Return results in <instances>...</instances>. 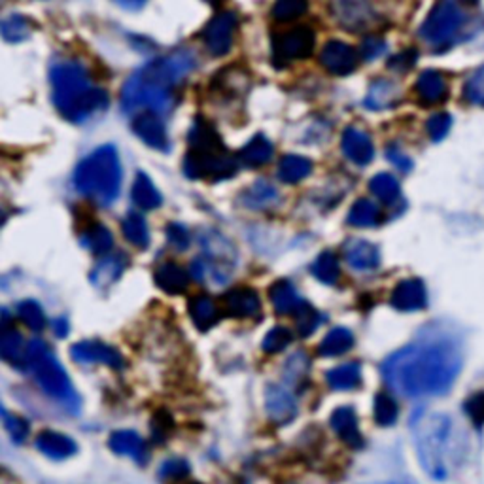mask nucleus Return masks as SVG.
<instances>
[{"label": "nucleus", "mask_w": 484, "mask_h": 484, "mask_svg": "<svg viewBox=\"0 0 484 484\" xmlns=\"http://www.w3.org/2000/svg\"><path fill=\"white\" fill-rule=\"evenodd\" d=\"M201 246H203V256L210 260L212 263H216L224 268L233 271L237 260V252L233 244L222 235L218 231H207L201 237Z\"/></svg>", "instance_id": "nucleus-18"}, {"label": "nucleus", "mask_w": 484, "mask_h": 484, "mask_svg": "<svg viewBox=\"0 0 484 484\" xmlns=\"http://www.w3.org/2000/svg\"><path fill=\"white\" fill-rule=\"evenodd\" d=\"M462 3H463V4H477L479 0H462Z\"/></svg>", "instance_id": "nucleus-59"}, {"label": "nucleus", "mask_w": 484, "mask_h": 484, "mask_svg": "<svg viewBox=\"0 0 484 484\" xmlns=\"http://www.w3.org/2000/svg\"><path fill=\"white\" fill-rule=\"evenodd\" d=\"M131 195H133V203L140 210H155L157 207H161V203H163V197H161V193L157 191V188L145 172L136 174Z\"/></svg>", "instance_id": "nucleus-32"}, {"label": "nucleus", "mask_w": 484, "mask_h": 484, "mask_svg": "<svg viewBox=\"0 0 484 484\" xmlns=\"http://www.w3.org/2000/svg\"><path fill=\"white\" fill-rule=\"evenodd\" d=\"M273 154H275L273 142L268 140L267 136H263V135H256L239 152V161L242 165H246L250 169H256V167H261V165L268 163V161L273 159Z\"/></svg>", "instance_id": "nucleus-29"}, {"label": "nucleus", "mask_w": 484, "mask_h": 484, "mask_svg": "<svg viewBox=\"0 0 484 484\" xmlns=\"http://www.w3.org/2000/svg\"><path fill=\"white\" fill-rule=\"evenodd\" d=\"M66 331H68L66 320H65V318H59V320L56 321V333H57V337H66Z\"/></svg>", "instance_id": "nucleus-58"}, {"label": "nucleus", "mask_w": 484, "mask_h": 484, "mask_svg": "<svg viewBox=\"0 0 484 484\" xmlns=\"http://www.w3.org/2000/svg\"><path fill=\"white\" fill-rule=\"evenodd\" d=\"M49 80L53 104L70 123H85L109 109V95L93 84L87 70L76 61L53 65Z\"/></svg>", "instance_id": "nucleus-3"}, {"label": "nucleus", "mask_w": 484, "mask_h": 484, "mask_svg": "<svg viewBox=\"0 0 484 484\" xmlns=\"http://www.w3.org/2000/svg\"><path fill=\"white\" fill-rule=\"evenodd\" d=\"M465 410H468V415L475 422L482 424L484 422V392L475 393V396L468 403H465Z\"/></svg>", "instance_id": "nucleus-55"}, {"label": "nucleus", "mask_w": 484, "mask_h": 484, "mask_svg": "<svg viewBox=\"0 0 484 484\" xmlns=\"http://www.w3.org/2000/svg\"><path fill=\"white\" fill-rule=\"evenodd\" d=\"M277 197H278V191L273 184H268L267 180H258L242 193V203L248 208L260 210V208L273 205L277 201Z\"/></svg>", "instance_id": "nucleus-37"}, {"label": "nucleus", "mask_w": 484, "mask_h": 484, "mask_svg": "<svg viewBox=\"0 0 484 484\" xmlns=\"http://www.w3.org/2000/svg\"><path fill=\"white\" fill-rule=\"evenodd\" d=\"M32 23L22 13H12L3 22V37L6 42H22L31 37Z\"/></svg>", "instance_id": "nucleus-42"}, {"label": "nucleus", "mask_w": 484, "mask_h": 484, "mask_svg": "<svg viewBox=\"0 0 484 484\" xmlns=\"http://www.w3.org/2000/svg\"><path fill=\"white\" fill-rule=\"evenodd\" d=\"M381 222V210L379 205L371 199H357L350 212H348V224L352 227H374Z\"/></svg>", "instance_id": "nucleus-38"}, {"label": "nucleus", "mask_w": 484, "mask_h": 484, "mask_svg": "<svg viewBox=\"0 0 484 484\" xmlns=\"http://www.w3.org/2000/svg\"><path fill=\"white\" fill-rule=\"evenodd\" d=\"M330 424L339 439L348 446L360 448L364 444V437L360 434V427H357V418L352 407H339L331 415Z\"/></svg>", "instance_id": "nucleus-21"}, {"label": "nucleus", "mask_w": 484, "mask_h": 484, "mask_svg": "<svg viewBox=\"0 0 484 484\" xmlns=\"http://www.w3.org/2000/svg\"><path fill=\"white\" fill-rule=\"evenodd\" d=\"M311 273L316 280H320L321 284L333 286L339 277H340V267H339V260L333 252H324L316 258V261L311 267Z\"/></svg>", "instance_id": "nucleus-41"}, {"label": "nucleus", "mask_w": 484, "mask_h": 484, "mask_svg": "<svg viewBox=\"0 0 484 484\" xmlns=\"http://www.w3.org/2000/svg\"><path fill=\"white\" fill-rule=\"evenodd\" d=\"M295 326H297V333L301 337H309L316 331V328L320 326V312L312 307L309 303H303L301 309L295 312Z\"/></svg>", "instance_id": "nucleus-46"}, {"label": "nucleus", "mask_w": 484, "mask_h": 484, "mask_svg": "<svg viewBox=\"0 0 484 484\" xmlns=\"http://www.w3.org/2000/svg\"><path fill=\"white\" fill-rule=\"evenodd\" d=\"M17 316H20L23 324L32 331H42L46 328V316L37 301H31V299L22 301L20 304H17Z\"/></svg>", "instance_id": "nucleus-43"}, {"label": "nucleus", "mask_w": 484, "mask_h": 484, "mask_svg": "<svg viewBox=\"0 0 484 484\" xmlns=\"http://www.w3.org/2000/svg\"><path fill=\"white\" fill-rule=\"evenodd\" d=\"M237 31V15L233 12H222L214 15L212 20L205 25L201 39L210 56L222 57L231 49L233 39H235Z\"/></svg>", "instance_id": "nucleus-10"}, {"label": "nucleus", "mask_w": 484, "mask_h": 484, "mask_svg": "<svg viewBox=\"0 0 484 484\" xmlns=\"http://www.w3.org/2000/svg\"><path fill=\"white\" fill-rule=\"evenodd\" d=\"M354 347V335L347 328H335L331 330L324 340L320 343V354L326 357H335V356H343Z\"/></svg>", "instance_id": "nucleus-35"}, {"label": "nucleus", "mask_w": 484, "mask_h": 484, "mask_svg": "<svg viewBox=\"0 0 484 484\" xmlns=\"http://www.w3.org/2000/svg\"><path fill=\"white\" fill-rule=\"evenodd\" d=\"M460 371V348L446 339L405 347L383 364L386 384L409 400L444 396Z\"/></svg>", "instance_id": "nucleus-1"}, {"label": "nucleus", "mask_w": 484, "mask_h": 484, "mask_svg": "<svg viewBox=\"0 0 484 484\" xmlns=\"http://www.w3.org/2000/svg\"><path fill=\"white\" fill-rule=\"evenodd\" d=\"M331 13L340 27L352 32L364 31L374 22L369 0H331Z\"/></svg>", "instance_id": "nucleus-11"}, {"label": "nucleus", "mask_w": 484, "mask_h": 484, "mask_svg": "<svg viewBox=\"0 0 484 484\" xmlns=\"http://www.w3.org/2000/svg\"><path fill=\"white\" fill-rule=\"evenodd\" d=\"M0 356L13 367L23 369L27 365L25 340L15 330H4L3 339H0Z\"/></svg>", "instance_id": "nucleus-31"}, {"label": "nucleus", "mask_w": 484, "mask_h": 484, "mask_svg": "<svg viewBox=\"0 0 484 484\" xmlns=\"http://www.w3.org/2000/svg\"><path fill=\"white\" fill-rule=\"evenodd\" d=\"M27 365L34 374V381L49 398L63 403L73 415L80 412V398L70 383L66 371L53 357L48 345L40 339H34L27 345Z\"/></svg>", "instance_id": "nucleus-6"}, {"label": "nucleus", "mask_w": 484, "mask_h": 484, "mask_svg": "<svg viewBox=\"0 0 484 484\" xmlns=\"http://www.w3.org/2000/svg\"><path fill=\"white\" fill-rule=\"evenodd\" d=\"M155 284L171 295L184 294L189 286V273H186L180 265L165 263L155 271Z\"/></svg>", "instance_id": "nucleus-27"}, {"label": "nucleus", "mask_w": 484, "mask_h": 484, "mask_svg": "<svg viewBox=\"0 0 484 484\" xmlns=\"http://www.w3.org/2000/svg\"><path fill=\"white\" fill-rule=\"evenodd\" d=\"M224 304L227 314L233 318L256 316L261 309L260 295L252 288H235L227 292L224 295Z\"/></svg>", "instance_id": "nucleus-22"}, {"label": "nucleus", "mask_w": 484, "mask_h": 484, "mask_svg": "<svg viewBox=\"0 0 484 484\" xmlns=\"http://www.w3.org/2000/svg\"><path fill=\"white\" fill-rule=\"evenodd\" d=\"M320 63L328 73L335 76H347L356 70L357 63H360V56L350 44L330 40L320 51Z\"/></svg>", "instance_id": "nucleus-12"}, {"label": "nucleus", "mask_w": 484, "mask_h": 484, "mask_svg": "<svg viewBox=\"0 0 484 484\" xmlns=\"http://www.w3.org/2000/svg\"><path fill=\"white\" fill-rule=\"evenodd\" d=\"M109 446L112 448V453L119 456H129L136 463L148 462V448L145 439L136 432H131V429H118V432H114L109 439Z\"/></svg>", "instance_id": "nucleus-20"}, {"label": "nucleus", "mask_w": 484, "mask_h": 484, "mask_svg": "<svg viewBox=\"0 0 484 484\" xmlns=\"http://www.w3.org/2000/svg\"><path fill=\"white\" fill-rule=\"evenodd\" d=\"M401 99L400 87L390 80H376L371 87L365 99V106L369 110H384L396 106Z\"/></svg>", "instance_id": "nucleus-28"}, {"label": "nucleus", "mask_w": 484, "mask_h": 484, "mask_svg": "<svg viewBox=\"0 0 484 484\" xmlns=\"http://www.w3.org/2000/svg\"><path fill=\"white\" fill-rule=\"evenodd\" d=\"M268 299H271L273 307L278 314H295L304 301L299 299L294 284L290 280H277L271 290H268Z\"/></svg>", "instance_id": "nucleus-26"}, {"label": "nucleus", "mask_w": 484, "mask_h": 484, "mask_svg": "<svg viewBox=\"0 0 484 484\" xmlns=\"http://www.w3.org/2000/svg\"><path fill=\"white\" fill-rule=\"evenodd\" d=\"M390 303L393 309L403 311V312H415L424 309L427 304V294L426 286L418 278H407L400 282L392 292Z\"/></svg>", "instance_id": "nucleus-16"}, {"label": "nucleus", "mask_w": 484, "mask_h": 484, "mask_svg": "<svg viewBox=\"0 0 484 484\" xmlns=\"http://www.w3.org/2000/svg\"><path fill=\"white\" fill-rule=\"evenodd\" d=\"M197 61L188 49H174L169 56L146 63L125 82L121 106L125 112L152 110L165 114L174 109L178 87L191 75Z\"/></svg>", "instance_id": "nucleus-2"}, {"label": "nucleus", "mask_w": 484, "mask_h": 484, "mask_svg": "<svg viewBox=\"0 0 484 484\" xmlns=\"http://www.w3.org/2000/svg\"><path fill=\"white\" fill-rule=\"evenodd\" d=\"M384 51H386V42L379 37H367L360 48V53L365 61H373L376 57H381Z\"/></svg>", "instance_id": "nucleus-53"}, {"label": "nucleus", "mask_w": 484, "mask_h": 484, "mask_svg": "<svg viewBox=\"0 0 484 484\" xmlns=\"http://www.w3.org/2000/svg\"><path fill=\"white\" fill-rule=\"evenodd\" d=\"M239 157H233L224 150H191L184 159V172L193 180H225L239 171Z\"/></svg>", "instance_id": "nucleus-8"}, {"label": "nucleus", "mask_w": 484, "mask_h": 484, "mask_svg": "<svg viewBox=\"0 0 484 484\" xmlns=\"http://www.w3.org/2000/svg\"><path fill=\"white\" fill-rule=\"evenodd\" d=\"M267 417L277 426L290 424L297 417V403L292 393L284 386L268 384L265 390Z\"/></svg>", "instance_id": "nucleus-15"}, {"label": "nucleus", "mask_w": 484, "mask_h": 484, "mask_svg": "<svg viewBox=\"0 0 484 484\" xmlns=\"http://www.w3.org/2000/svg\"><path fill=\"white\" fill-rule=\"evenodd\" d=\"M37 446L42 454H46L51 460H66L70 456H75L78 451L76 443L68 436L49 432V429L37 437Z\"/></svg>", "instance_id": "nucleus-25"}, {"label": "nucleus", "mask_w": 484, "mask_h": 484, "mask_svg": "<svg viewBox=\"0 0 484 484\" xmlns=\"http://www.w3.org/2000/svg\"><path fill=\"white\" fill-rule=\"evenodd\" d=\"M188 309L193 324L201 331H208L212 326H216V321L220 320V311L216 307V303H214L208 295L193 297Z\"/></svg>", "instance_id": "nucleus-30"}, {"label": "nucleus", "mask_w": 484, "mask_h": 484, "mask_svg": "<svg viewBox=\"0 0 484 484\" xmlns=\"http://www.w3.org/2000/svg\"><path fill=\"white\" fill-rule=\"evenodd\" d=\"M189 475V465L186 460H180V458H172V460H167L161 463L159 468V477L161 479H184Z\"/></svg>", "instance_id": "nucleus-51"}, {"label": "nucleus", "mask_w": 484, "mask_h": 484, "mask_svg": "<svg viewBox=\"0 0 484 484\" xmlns=\"http://www.w3.org/2000/svg\"><path fill=\"white\" fill-rule=\"evenodd\" d=\"M388 159L392 161V163L393 165H396L398 169H401V171H410V167H412V161L401 152V150H398V148H388Z\"/></svg>", "instance_id": "nucleus-56"}, {"label": "nucleus", "mask_w": 484, "mask_h": 484, "mask_svg": "<svg viewBox=\"0 0 484 484\" xmlns=\"http://www.w3.org/2000/svg\"><path fill=\"white\" fill-rule=\"evenodd\" d=\"M451 125H453L451 114L439 112V114H434L432 118L427 119L426 129H427L429 138H432L434 142H439L448 135V131H451Z\"/></svg>", "instance_id": "nucleus-49"}, {"label": "nucleus", "mask_w": 484, "mask_h": 484, "mask_svg": "<svg viewBox=\"0 0 484 484\" xmlns=\"http://www.w3.org/2000/svg\"><path fill=\"white\" fill-rule=\"evenodd\" d=\"M133 131L146 146L154 150L167 152L171 148L167 129L163 121L159 119L157 112H152V110L138 112L136 118L133 119Z\"/></svg>", "instance_id": "nucleus-14"}, {"label": "nucleus", "mask_w": 484, "mask_h": 484, "mask_svg": "<svg viewBox=\"0 0 484 484\" xmlns=\"http://www.w3.org/2000/svg\"><path fill=\"white\" fill-rule=\"evenodd\" d=\"M312 171L311 159L303 155H284L278 165V176L286 184H297L304 180Z\"/></svg>", "instance_id": "nucleus-33"}, {"label": "nucleus", "mask_w": 484, "mask_h": 484, "mask_svg": "<svg viewBox=\"0 0 484 484\" xmlns=\"http://www.w3.org/2000/svg\"><path fill=\"white\" fill-rule=\"evenodd\" d=\"M374 420L379 426H392L398 420V403L393 400L390 393H376L374 398Z\"/></svg>", "instance_id": "nucleus-44"}, {"label": "nucleus", "mask_w": 484, "mask_h": 484, "mask_svg": "<svg viewBox=\"0 0 484 484\" xmlns=\"http://www.w3.org/2000/svg\"><path fill=\"white\" fill-rule=\"evenodd\" d=\"M80 241L89 252H93L95 256H106L114 246L112 233L104 225H93L92 229H87Z\"/></svg>", "instance_id": "nucleus-40"}, {"label": "nucleus", "mask_w": 484, "mask_h": 484, "mask_svg": "<svg viewBox=\"0 0 484 484\" xmlns=\"http://www.w3.org/2000/svg\"><path fill=\"white\" fill-rule=\"evenodd\" d=\"M465 22L458 0H437L420 27V37L432 48H446L454 42Z\"/></svg>", "instance_id": "nucleus-7"}, {"label": "nucleus", "mask_w": 484, "mask_h": 484, "mask_svg": "<svg viewBox=\"0 0 484 484\" xmlns=\"http://www.w3.org/2000/svg\"><path fill=\"white\" fill-rule=\"evenodd\" d=\"M345 260L354 271H374L381 265V250L364 239H350L345 244Z\"/></svg>", "instance_id": "nucleus-17"}, {"label": "nucleus", "mask_w": 484, "mask_h": 484, "mask_svg": "<svg viewBox=\"0 0 484 484\" xmlns=\"http://www.w3.org/2000/svg\"><path fill=\"white\" fill-rule=\"evenodd\" d=\"M326 381L333 390H354L362 384V367L360 364H345L326 373Z\"/></svg>", "instance_id": "nucleus-34"}, {"label": "nucleus", "mask_w": 484, "mask_h": 484, "mask_svg": "<svg viewBox=\"0 0 484 484\" xmlns=\"http://www.w3.org/2000/svg\"><path fill=\"white\" fill-rule=\"evenodd\" d=\"M3 417H4V427H6V432L10 434V437L15 443H23L27 439V436H29L27 422L23 418H20V417L10 415L6 409L3 410Z\"/></svg>", "instance_id": "nucleus-50"}, {"label": "nucleus", "mask_w": 484, "mask_h": 484, "mask_svg": "<svg viewBox=\"0 0 484 484\" xmlns=\"http://www.w3.org/2000/svg\"><path fill=\"white\" fill-rule=\"evenodd\" d=\"M417 59H418L417 49H405V51L398 53L396 57H392V59H390L388 68L398 70V73H405V70H409V68L415 66Z\"/></svg>", "instance_id": "nucleus-54"}, {"label": "nucleus", "mask_w": 484, "mask_h": 484, "mask_svg": "<svg viewBox=\"0 0 484 484\" xmlns=\"http://www.w3.org/2000/svg\"><path fill=\"white\" fill-rule=\"evenodd\" d=\"M121 229H123L125 239H128L133 246H136V248L148 246V242H150L148 225H146V220L142 218L138 212H129L121 222Z\"/></svg>", "instance_id": "nucleus-39"}, {"label": "nucleus", "mask_w": 484, "mask_h": 484, "mask_svg": "<svg viewBox=\"0 0 484 484\" xmlns=\"http://www.w3.org/2000/svg\"><path fill=\"white\" fill-rule=\"evenodd\" d=\"M116 4H119L121 8H128V10H138L145 6L148 0H114Z\"/></svg>", "instance_id": "nucleus-57"}, {"label": "nucleus", "mask_w": 484, "mask_h": 484, "mask_svg": "<svg viewBox=\"0 0 484 484\" xmlns=\"http://www.w3.org/2000/svg\"><path fill=\"white\" fill-rule=\"evenodd\" d=\"M340 148H343V154L347 155V159H350L352 163L360 167L371 163L374 157V148H373L369 135L356 128L345 129L343 140H340Z\"/></svg>", "instance_id": "nucleus-19"}, {"label": "nucleus", "mask_w": 484, "mask_h": 484, "mask_svg": "<svg viewBox=\"0 0 484 484\" xmlns=\"http://www.w3.org/2000/svg\"><path fill=\"white\" fill-rule=\"evenodd\" d=\"M76 189L102 207L112 205L121 189V163L118 150L101 146L80 161L75 172Z\"/></svg>", "instance_id": "nucleus-5"}, {"label": "nucleus", "mask_w": 484, "mask_h": 484, "mask_svg": "<svg viewBox=\"0 0 484 484\" xmlns=\"http://www.w3.org/2000/svg\"><path fill=\"white\" fill-rule=\"evenodd\" d=\"M205 3H208V4H220L222 0H205Z\"/></svg>", "instance_id": "nucleus-60"}, {"label": "nucleus", "mask_w": 484, "mask_h": 484, "mask_svg": "<svg viewBox=\"0 0 484 484\" xmlns=\"http://www.w3.org/2000/svg\"><path fill=\"white\" fill-rule=\"evenodd\" d=\"M292 331L288 328H273L263 339V350L267 354H278L284 348H288L292 343Z\"/></svg>", "instance_id": "nucleus-47"}, {"label": "nucleus", "mask_w": 484, "mask_h": 484, "mask_svg": "<svg viewBox=\"0 0 484 484\" xmlns=\"http://www.w3.org/2000/svg\"><path fill=\"white\" fill-rule=\"evenodd\" d=\"M309 10V0H277L273 6V17L280 23L297 20Z\"/></svg>", "instance_id": "nucleus-45"}, {"label": "nucleus", "mask_w": 484, "mask_h": 484, "mask_svg": "<svg viewBox=\"0 0 484 484\" xmlns=\"http://www.w3.org/2000/svg\"><path fill=\"white\" fill-rule=\"evenodd\" d=\"M70 357L84 365L102 364L112 369L123 367V356L116 348L99 343V340H82V343L70 348Z\"/></svg>", "instance_id": "nucleus-13"}, {"label": "nucleus", "mask_w": 484, "mask_h": 484, "mask_svg": "<svg viewBox=\"0 0 484 484\" xmlns=\"http://www.w3.org/2000/svg\"><path fill=\"white\" fill-rule=\"evenodd\" d=\"M314 32L309 27H295L292 31L278 32L273 37V65L275 66H288L294 61L307 59L314 51Z\"/></svg>", "instance_id": "nucleus-9"}, {"label": "nucleus", "mask_w": 484, "mask_h": 484, "mask_svg": "<svg viewBox=\"0 0 484 484\" xmlns=\"http://www.w3.org/2000/svg\"><path fill=\"white\" fill-rule=\"evenodd\" d=\"M415 92L422 104L432 106L446 99L448 85H446L444 76L437 73V70H424L415 84Z\"/></svg>", "instance_id": "nucleus-24"}, {"label": "nucleus", "mask_w": 484, "mask_h": 484, "mask_svg": "<svg viewBox=\"0 0 484 484\" xmlns=\"http://www.w3.org/2000/svg\"><path fill=\"white\" fill-rule=\"evenodd\" d=\"M463 99L471 104L484 106V66H480L477 73L468 80V84H465Z\"/></svg>", "instance_id": "nucleus-48"}, {"label": "nucleus", "mask_w": 484, "mask_h": 484, "mask_svg": "<svg viewBox=\"0 0 484 484\" xmlns=\"http://www.w3.org/2000/svg\"><path fill=\"white\" fill-rule=\"evenodd\" d=\"M125 267H128V258H125L123 254L104 256L93 267L92 275H89V280H92V284L95 286V288L106 290V288H110L112 284H116L121 278Z\"/></svg>", "instance_id": "nucleus-23"}, {"label": "nucleus", "mask_w": 484, "mask_h": 484, "mask_svg": "<svg viewBox=\"0 0 484 484\" xmlns=\"http://www.w3.org/2000/svg\"><path fill=\"white\" fill-rule=\"evenodd\" d=\"M167 239H169L172 248L182 250V252H184V250H188L189 244H191L188 229L184 225H178V224H171L167 227Z\"/></svg>", "instance_id": "nucleus-52"}, {"label": "nucleus", "mask_w": 484, "mask_h": 484, "mask_svg": "<svg viewBox=\"0 0 484 484\" xmlns=\"http://www.w3.org/2000/svg\"><path fill=\"white\" fill-rule=\"evenodd\" d=\"M418 460L424 471L434 479H446L454 458V429L446 415H422L412 426Z\"/></svg>", "instance_id": "nucleus-4"}, {"label": "nucleus", "mask_w": 484, "mask_h": 484, "mask_svg": "<svg viewBox=\"0 0 484 484\" xmlns=\"http://www.w3.org/2000/svg\"><path fill=\"white\" fill-rule=\"evenodd\" d=\"M369 189L374 197H379V201L386 203V205H393L401 195V188L398 178L390 174V172H379L371 178L369 182Z\"/></svg>", "instance_id": "nucleus-36"}]
</instances>
